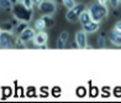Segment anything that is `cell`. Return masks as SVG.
Here are the masks:
<instances>
[{
	"label": "cell",
	"instance_id": "1",
	"mask_svg": "<svg viewBox=\"0 0 121 103\" xmlns=\"http://www.w3.org/2000/svg\"><path fill=\"white\" fill-rule=\"evenodd\" d=\"M88 13H89L90 18L95 23H101L104 19H106L109 14V9L105 4H101L99 1H94L89 8H88Z\"/></svg>",
	"mask_w": 121,
	"mask_h": 103
},
{
	"label": "cell",
	"instance_id": "2",
	"mask_svg": "<svg viewBox=\"0 0 121 103\" xmlns=\"http://www.w3.org/2000/svg\"><path fill=\"white\" fill-rule=\"evenodd\" d=\"M11 13H13L15 19H17L19 21H24V23H30L32 20V15H34L32 10L26 9L20 1L13 5Z\"/></svg>",
	"mask_w": 121,
	"mask_h": 103
},
{
	"label": "cell",
	"instance_id": "3",
	"mask_svg": "<svg viewBox=\"0 0 121 103\" xmlns=\"http://www.w3.org/2000/svg\"><path fill=\"white\" fill-rule=\"evenodd\" d=\"M84 10H86V6L85 4L83 3H79V4H75L73 8L68 9L67 14H65V19H67L69 23H74V21L78 20L79 15L84 11Z\"/></svg>",
	"mask_w": 121,
	"mask_h": 103
},
{
	"label": "cell",
	"instance_id": "4",
	"mask_svg": "<svg viewBox=\"0 0 121 103\" xmlns=\"http://www.w3.org/2000/svg\"><path fill=\"white\" fill-rule=\"evenodd\" d=\"M15 39L13 32L3 31L0 32V47L1 48H14L15 47Z\"/></svg>",
	"mask_w": 121,
	"mask_h": 103
},
{
	"label": "cell",
	"instance_id": "5",
	"mask_svg": "<svg viewBox=\"0 0 121 103\" xmlns=\"http://www.w3.org/2000/svg\"><path fill=\"white\" fill-rule=\"evenodd\" d=\"M38 9L42 15H53L56 13V3H53L52 0H42V1L37 5Z\"/></svg>",
	"mask_w": 121,
	"mask_h": 103
},
{
	"label": "cell",
	"instance_id": "6",
	"mask_svg": "<svg viewBox=\"0 0 121 103\" xmlns=\"http://www.w3.org/2000/svg\"><path fill=\"white\" fill-rule=\"evenodd\" d=\"M47 40H48V34H47V32H45V30L36 32L35 36H34V39H32V41H34V45H36V46L47 44Z\"/></svg>",
	"mask_w": 121,
	"mask_h": 103
},
{
	"label": "cell",
	"instance_id": "7",
	"mask_svg": "<svg viewBox=\"0 0 121 103\" xmlns=\"http://www.w3.org/2000/svg\"><path fill=\"white\" fill-rule=\"evenodd\" d=\"M86 32H84L83 30L78 31L75 34V44L78 45V48H85V46L88 45V39H86Z\"/></svg>",
	"mask_w": 121,
	"mask_h": 103
},
{
	"label": "cell",
	"instance_id": "8",
	"mask_svg": "<svg viewBox=\"0 0 121 103\" xmlns=\"http://www.w3.org/2000/svg\"><path fill=\"white\" fill-rule=\"evenodd\" d=\"M109 39H110V41H111V44L114 46L120 47L121 46V31L114 28L109 34Z\"/></svg>",
	"mask_w": 121,
	"mask_h": 103
},
{
	"label": "cell",
	"instance_id": "9",
	"mask_svg": "<svg viewBox=\"0 0 121 103\" xmlns=\"http://www.w3.org/2000/svg\"><path fill=\"white\" fill-rule=\"evenodd\" d=\"M35 34H36V31H35V29H32V28H27L21 32V34L19 35V37L21 40H22L24 42H29V41H32V39H34V36H35Z\"/></svg>",
	"mask_w": 121,
	"mask_h": 103
},
{
	"label": "cell",
	"instance_id": "10",
	"mask_svg": "<svg viewBox=\"0 0 121 103\" xmlns=\"http://www.w3.org/2000/svg\"><path fill=\"white\" fill-rule=\"evenodd\" d=\"M99 28H100V23H95V21L91 20L86 25H83V31L86 32V34H94L99 30Z\"/></svg>",
	"mask_w": 121,
	"mask_h": 103
},
{
	"label": "cell",
	"instance_id": "11",
	"mask_svg": "<svg viewBox=\"0 0 121 103\" xmlns=\"http://www.w3.org/2000/svg\"><path fill=\"white\" fill-rule=\"evenodd\" d=\"M43 20V23H45V26H46V29H51L54 26V24H56V21H54V18L52 15H42V18Z\"/></svg>",
	"mask_w": 121,
	"mask_h": 103
},
{
	"label": "cell",
	"instance_id": "12",
	"mask_svg": "<svg viewBox=\"0 0 121 103\" xmlns=\"http://www.w3.org/2000/svg\"><path fill=\"white\" fill-rule=\"evenodd\" d=\"M78 20H79V23L82 24V26H83V25H86L88 23H90V21H91V18H90L89 13H88V10H84V11L79 15Z\"/></svg>",
	"mask_w": 121,
	"mask_h": 103
},
{
	"label": "cell",
	"instance_id": "13",
	"mask_svg": "<svg viewBox=\"0 0 121 103\" xmlns=\"http://www.w3.org/2000/svg\"><path fill=\"white\" fill-rule=\"evenodd\" d=\"M0 9L5 10L8 13H11L13 10V3L10 0H0Z\"/></svg>",
	"mask_w": 121,
	"mask_h": 103
},
{
	"label": "cell",
	"instance_id": "14",
	"mask_svg": "<svg viewBox=\"0 0 121 103\" xmlns=\"http://www.w3.org/2000/svg\"><path fill=\"white\" fill-rule=\"evenodd\" d=\"M27 26H29V23H24V21H20V23L15 26V29H14V31H13V32H15V34L19 36V35L21 34V32H22V31L27 28Z\"/></svg>",
	"mask_w": 121,
	"mask_h": 103
},
{
	"label": "cell",
	"instance_id": "15",
	"mask_svg": "<svg viewBox=\"0 0 121 103\" xmlns=\"http://www.w3.org/2000/svg\"><path fill=\"white\" fill-rule=\"evenodd\" d=\"M1 29L3 31H9V32H13L14 31V29H15V26L13 25V23H11V20L10 21H5V23H3V25H1Z\"/></svg>",
	"mask_w": 121,
	"mask_h": 103
},
{
	"label": "cell",
	"instance_id": "16",
	"mask_svg": "<svg viewBox=\"0 0 121 103\" xmlns=\"http://www.w3.org/2000/svg\"><path fill=\"white\" fill-rule=\"evenodd\" d=\"M75 94H77V97H79V98H84L88 94V91H86L85 87H83V86H79V87L75 88Z\"/></svg>",
	"mask_w": 121,
	"mask_h": 103
},
{
	"label": "cell",
	"instance_id": "17",
	"mask_svg": "<svg viewBox=\"0 0 121 103\" xmlns=\"http://www.w3.org/2000/svg\"><path fill=\"white\" fill-rule=\"evenodd\" d=\"M34 26H35V30H37V31H43V30H46L45 23H43V20H42L41 18L36 20V23H35Z\"/></svg>",
	"mask_w": 121,
	"mask_h": 103
},
{
	"label": "cell",
	"instance_id": "18",
	"mask_svg": "<svg viewBox=\"0 0 121 103\" xmlns=\"http://www.w3.org/2000/svg\"><path fill=\"white\" fill-rule=\"evenodd\" d=\"M96 42H98V46L99 47H105V45H106V37H105V34H104V32L98 37Z\"/></svg>",
	"mask_w": 121,
	"mask_h": 103
},
{
	"label": "cell",
	"instance_id": "19",
	"mask_svg": "<svg viewBox=\"0 0 121 103\" xmlns=\"http://www.w3.org/2000/svg\"><path fill=\"white\" fill-rule=\"evenodd\" d=\"M99 94V88L98 87H95V86H91V83H90V91H89V96L91 97V98H95V97H98Z\"/></svg>",
	"mask_w": 121,
	"mask_h": 103
},
{
	"label": "cell",
	"instance_id": "20",
	"mask_svg": "<svg viewBox=\"0 0 121 103\" xmlns=\"http://www.w3.org/2000/svg\"><path fill=\"white\" fill-rule=\"evenodd\" d=\"M51 94L53 97H56V98H58V97H60V94H62V89H60V87H58V86H54L51 89Z\"/></svg>",
	"mask_w": 121,
	"mask_h": 103
},
{
	"label": "cell",
	"instance_id": "21",
	"mask_svg": "<svg viewBox=\"0 0 121 103\" xmlns=\"http://www.w3.org/2000/svg\"><path fill=\"white\" fill-rule=\"evenodd\" d=\"M100 94L104 97V98H109V97L111 96V89H110V87H103Z\"/></svg>",
	"mask_w": 121,
	"mask_h": 103
},
{
	"label": "cell",
	"instance_id": "22",
	"mask_svg": "<svg viewBox=\"0 0 121 103\" xmlns=\"http://www.w3.org/2000/svg\"><path fill=\"white\" fill-rule=\"evenodd\" d=\"M62 3H63V5L67 9H70V8H73L74 5L77 4L75 3V0H62Z\"/></svg>",
	"mask_w": 121,
	"mask_h": 103
},
{
	"label": "cell",
	"instance_id": "23",
	"mask_svg": "<svg viewBox=\"0 0 121 103\" xmlns=\"http://www.w3.org/2000/svg\"><path fill=\"white\" fill-rule=\"evenodd\" d=\"M20 3L22 4L26 9H29V10H32V9H34V4H32L31 0H21Z\"/></svg>",
	"mask_w": 121,
	"mask_h": 103
},
{
	"label": "cell",
	"instance_id": "24",
	"mask_svg": "<svg viewBox=\"0 0 121 103\" xmlns=\"http://www.w3.org/2000/svg\"><path fill=\"white\" fill-rule=\"evenodd\" d=\"M26 96L27 97H35L36 96V88L35 87H27L26 88Z\"/></svg>",
	"mask_w": 121,
	"mask_h": 103
},
{
	"label": "cell",
	"instance_id": "25",
	"mask_svg": "<svg viewBox=\"0 0 121 103\" xmlns=\"http://www.w3.org/2000/svg\"><path fill=\"white\" fill-rule=\"evenodd\" d=\"M15 47H20V48H25L26 45H25V42L20 39V37H16L15 39Z\"/></svg>",
	"mask_w": 121,
	"mask_h": 103
},
{
	"label": "cell",
	"instance_id": "26",
	"mask_svg": "<svg viewBox=\"0 0 121 103\" xmlns=\"http://www.w3.org/2000/svg\"><path fill=\"white\" fill-rule=\"evenodd\" d=\"M40 92H41V93H40V97H43V98H46V97L49 96L48 87H46V86H45V87H41V88H40Z\"/></svg>",
	"mask_w": 121,
	"mask_h": 103
},
{
	"label": "cell",
	"instance_id": "27",
	"mask_svg": "<svg viewBox=\"0 0 121 103\" xmlns=\"http://www.w3.org/2000/svg\"><path fill=\"white\" fill-rule=\"evenodd\" d=\"M112 94L115 97H117V98H120V97H121V87H120V86H116V87L112 89Z\"/></svg>",
	"mask_w": 121,
	"mask_h": 103
},
{
	"label": "cell",
	"instance_id": "28",
	"mask_svg": "<svg viewBox=\"0 0 121 103\" xmlns=\"http://www.w3.org/2000/svg\"><path fill=\"white\" fill-rule=\"evenodd\" d=\"M68 37H69V34H68L67 31H62V32H60V35H59V39L63 40V41H65V42H67Z\"/></svg>",
	"mask_w": 121,
	"mask_h": 103
},
{
	"label": "cell",
	"instance_id": "29",
	"mask_svg": "<svg viewBox=\"0 0 121 103\" xmlns=\"http://www.w3.org/2000/svg\"><path fill=\"white\" fill-rule=\"evenodd\" d=\"M64 47H65V41L58 39V40H57V48H59V50H63Z\"/></svg>",
	"mask_w": 121,
	"mask_h": 103
},
{
	"label": "cell",
	"instance_id": "30",
	"mask_svg": "<svg viewBox=\"0 0 121 103\" xmlns=\"http://www.w3.org/2000/svg\"><path fill=\"white\" fill-rule=\"evenodd\" d=\"M3 91L5 92L4 98H6V97H10V96H11V93H13V91H11V88H10V87H4Z\"/></svg>",
	"mask_w": 121,
	"mask_h": 103
},
{
	"label": "cell",
	"instance_id": "31",
	"mask_svg": "<svg viewBox=\"0 0 121 103\" xmlns=\"http://www.w3.org/2000/svg\"><path fill=\"white\" fill-rule=\"evenodd\" d=\"M109 3H110L112 9H116L119 6V0H109Z\"/></svg>",
	"mask_w": 121,
	"mask_h": 103
},
{
	"label": "cell",
	"instance_id": "32",
	"mask_svg": "<svg viewBox=\"0 0 121 103\" xmlns=\"http://www.w3.org/2000/svg\"><path fill=\"white\" fill-rule=\"evenodd\" d=\"M115 29H117V30H120L121 31V20H119L116 24H115V26H114Z\"/></svg>",
	"mask_w": 121,
	"mask_h": 103
},
{
	"label": "cell",
	"instance_id": "33",
	"mask_svg": "<svg viewBox=\"0 0 121 103\" xmlns=\"http://www.w3.org/2000/svg\"><path fill=\"white\" fill-rule=\"evenodd\" d=\"M38 48H41V50H47L48 48V46H47V44H43V45H40V46H37Z\"/></svg>",
	"mask_w": 121,
	"mask_h": 103
},
{
	"label": "cell",
	"instance_id": "34",
	"mask_svg": "<svg viewBox=\"0 0 121 103\" xmlns=\"http://www.w3.org/2000/svg\"><path fill=\"white\" fill-rule=\"evenodd\" d=\"M31 1H32V4H34V6H35V5H38V4H40L42 0H31Z\"/></svg>",
	"mask_w": 121,
	"mask_h": 103
},
{
	"label": "cell",
	"instance_id": "35",
	"mask_svg": "<svg viewBox=\"0 0 121 103\" xmlns=\"http://www.w3.org/2000/svg\"><path fill=\"white\" fill-rule=\"evenodd\" d=\"M119 15H120V14H119V11H117L116 9H115V10H114V16H116V18H117Z\"/></svg>",
	"mask_w": 121,
	"mask_h": 103
},
{
	"label": "cell",
	"instance_id": "36",
	"mask_svg": "<svg viewBox=\"0 0 121 103\" xmlns=\"http://www.w3.org/2000/svg\"><path fill=\"white\" fill-rule=\"evenodd\" d=\"M72 48H78V45L74 42V44H72Z\"/></svg>",
	"mask_w": 121,
	"mask_h": 103
},
{
	"label": "cell",
	"instance_id": "37",
	"mask_svg": "<svg viewBox=\"0 0 121 103\" xmlns=\"http://www.w3.org/2000/svg\"><path fill=\"white\" fill-rule=\"evenodd\" d=\"M21 91H22V88H19L17 89V92H21ZM17 96H24V94L22 93H17Z\"/></svg>",
	"mask_w": 121,
	"mask_h": 103
},
{
	"label": "cell",
	"instance_id": "38",
	"mask_svg": "<svg viewBox=\"0 0 121 103\" xmlns=\"http://www.w3.org/2000/svg\"><path fill=\"white\" fill-rule=\"evenodd\" d=\"M96 1H99V3H101V4H105V3H106V0H96Z\"/></svg>",
	"mask_w": 121,
	"mask_h": 103
},
{
	"label": "cell",
	"instance_id": "39",
	"mask_svg": "<svg viewBox=\"0 0 121 103\" xmlns=\"http://www.w3.org/2000/svg\"><path fill=\"white\" fill-rule=\"evenodd\" d=\"M53 3H56V4H58V3H62V0H52Z\"/></svg>",
	"mask_w": 121,
	"mask_h": 103
},
{
	"label": "cell",
	"instance_id": "40",
	"mask_svg": "<svg viewBox=\"0 0 121 103\" xmlns=\"http://www.w3.org/2000/svg\"><path fill=\"white\" fill-rule=\"evenodd\" d=\"M119 5H121V0H119Z\"/></svg>",
	"mask_w": 121,
	"mask_h": 103
},
{
	"label": "cell",
	"instance_id": "41",
	"mask_svg": "<svg viewBox=\"0 0 121 103\" xmlns=\"http://www.w3.org/2000/svg\"><path fill=\"white\" fill-rule=\"evenodd\" d=\"M0 32H1V29H0Z\"/></svg>",
	"mask_w": 121,
	"mask_h": 103
},
{
	"label": "cell",
	"instance_id": "42",
	"mask_svg": "<svg viewBox=\"0 0 121 103\" xmlns=\"http://www.w3.org/2000/svg\"><path fill=\"white\" fill-rule=\"evenodd\" d=\"M19 1H21V0H19Z\"/></svg>",
	"mask_w": 121,
	"mask_h": 103
}]
</instances>
